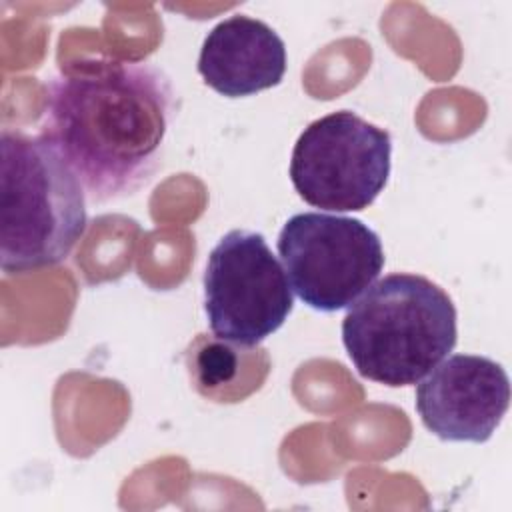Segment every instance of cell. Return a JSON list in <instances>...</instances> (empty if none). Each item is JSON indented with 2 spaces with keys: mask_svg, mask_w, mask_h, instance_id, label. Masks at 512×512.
<instances>
[{
  "mask_svg": "<svg viewBox=\"0 0 512 512\" xmlns=\"http://www.w3.org/2000/svg\"><path fill=\"white\" fill-rule=\"evenodd\" d=\"M198 72L226 98L252 96L274 88L286 74V44L266 22L234 14L204 38Z\"/></svg>",
  "mask_w": 512,
  "mask_h": 512,
  "instance_id": "ba28073f",
  "label": "cell"
},
{
  "mask_svg": "<svg viewBox=\"0 0 512 512\" xmlns=\"http://www.w3.org/2000/svg\"><path fill=\"white\" fill-rule=\"evenodd\" d=\"M392 168L388 130L352 110L310 122L290 158V180L298 196L322 210L358 212L384 190Z\"/></svg>",
  "mask_w": 512,
  "mask_h": 512,
  "instance_id": "277c9868",
  "label": "cell"
},
{
  "mask_svg": "<svg viewBox=\"0 0 512 512\" xmlns=\"http://www.w3.org/2000/svg\"><path fill=\"white\" fill-rule=\"evenodd\" d=\"M456 320L452 298L436 282L396 272L348 308L342 342L362 378L400 388L420 382L454 350Z\"/></svg>",
  "mask_w": 512,
  "mask_h": 512,
  "instance_id": "7a4b0ae2",
  "label": "cell"
},
{
  "mask_svg": "<svg viewBox=\"0 0 512 512\" xmlns=\"http://www.w3.org/2000/svg\"><path fill=\"white\" fill-rule=\"evenodd\" d=\"M236 370H238V356L228 346V342L224 344L208 342V348L202 350L198 356L200 384L220 386L228 382L232 376H236Z\"/></svg>",
  "mask_w": 512,
  "mask_h": 512,
  "instance_id": "9c48e42d",
  "label": "cell"
},
{
  "mask_svg": "<svg viewBox=\"0 0 512 512\" xmlns=\"http://www.w3.org/2000/svg\"><path fill=\"white\" fill-rule=\"evenodd\" d=\"M170 78L142 60L72 66L46 86L42 132L92 202L136 194L160 170L176 118Z\"/></svg>",
  "mask_w": 512,
  "mask_h": 512,
  "instance_id": "6da1fadb",
  "label": "cell"
},
{
  "mask_svg": "<svg viewBox=\"0 0 512 512\" xmlns=\"http://www.w3.org/2000/svg\"><path fill=\"white\" fill-rule=\"evenodd\" d=\"M292 308V286L266 238L242 228L224 234L204 272V312L212 334L252 348L272 336Z\"/></svg>",
  "mask_w": 512,
  "mask_h": 512,
  "instance_id": "8992f818",
  "label": "cell"
},
{
  "mask_svg": "<svg viewBox=\"0 0 512 512\" xmlns=\"http://www.w3.org/2000/svg\"><path fill=\"white\" fill-rule=\"evenodd\" d=\"M510 406V380L492 358L452 354L416 388L422 424L440 440L482 444Z\"/></svg>",
  "mask_w": 512,
  "mask_h": 512,
  "instance_id": "52a82bcc",
  "label": "cell"
},
{
  "mask_svg": "<svg viewBox=\"0 0 512 512\" xmlns=\"http://www.w3.org/2000/svg\"><path fill=\"white\" fill-rule=\"evenodd\" d=\"M86 198L78 176L46 138L2 130V270L26 274L62 262L86 232Z\"/></svg>",
  "mask_w": 512,
  "mask_h": 512,
  "instance_id": "3957f363",
  "label": "cell"
},
{
  "mask_svg": "<svg viewBox=\"0 0 512 512\" xmlns=\"http://www.w3.org/2000/svg\"><path fill=\"white\" fill-rule=\"evenodd\" d=\"M278 254L296 296L318 312L352 306L384 268L380 236L368 224L326 212L288 218Z\"/></svg>",
  "mask_w": 512,
  "mask_h": 512,
  "instance_id": "5b68a950",
  "label": "cell"
}]
</instances>
